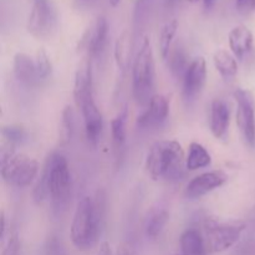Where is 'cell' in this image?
Listing matches in <instances>:
<instances>
[{
	"label": "cell",
	"instance_id": "cell-1",
	"mask_svg": "<svg viewBox=\"0 0 255 255\" xmlns=\"http://www.w3.org/2000/svg\"><path fill=\"white\" fill-rule=\"evenodd\" d=\"M47 196L51 198L52 206L56 209L64 208L71 196L69 163L66 158L57 152H54L46 158L32 191V197L36 203H41Z\"/></svg>",
	"mask_w": 255,
	"mask_h": 255
},
{
	"label": "cell",
	"instance_id": "cell-2",
	"mask_svg": "<svg viewBox=\"0 0 255 255\" xmlns=\"http://www.w3.org/2000/svg\"><path fill=\"white\" fill-rule=\"evenodd\" d=\"M186 154L176 139L153 143L146 158V171L153 181H176L184 174Z\"/></svg>",
	"mask_w": 255,
	"mask_h": 255
},
{
	"label": "cell",
	"instance_id": "cell-3",
	"mask_svg": "<svg viewBox=\"0 0 255 255\" xmlns=\"http://www.w3.org/2000/svg\"><path fill=\"white\" fill-rule=\"evenodd\" d=\"M104 226L100 222L91 197H82L77 202L72 218L70 237L79 251H90L96 246Z\"/></svg>",
	"mask_w": 255,
	"mask_h": 255
},
{
	"label": "cell",
	"instance_id": "cell-4",
	"mask_svg": "<svg viewBox=\"0 0 255 255\" xmlns=\"http://www.w3.org/2000/svg\"><path fill=\"white\" fill-rule=\"evenodd\" d=\"M154 59L151 41L144 36L132 64V94L138 105H148L154 96Z\"/></svg>",
	"mask_w": 255,
	"mask_h": 255
},
{
	"label": "cell",
	"instance_id": "cell-5",
	"mask_svg": "<svg viewBox=\"0 0 255 255\" xmlns=\"http://www.w3.org/2000/svg\"><path fill=\"white\" fill-rule=\"evenodd\" d=\"M15 147L2 143L0 152V174L5 183L16 188L30 186L40 171L39 162L24 153H15Z\"/></svg>",
	"mask_w": 255,
	"mask_h": 255
},
{
	"label": "cell",
	"instance_id": "cell-6",
	"mask_svg": "<svg viewBox=\"0 0 255 255\" xmlns=\"http://www.w3.org/2000/svg\"><path fill=\"white\" fill-rule=\"evenodd\" d=\"M242 221L219 222L208 219L204 224V241L208 253H222L236 246L246 231Z\"/></svg>",
	"mask_w": 255,
	"mask_h": 255
},
{
	"label": "cell",
	"instance_id": "cell-7",
	"mask_svg": "<svg viewBox=\"0 0 255 255\" xmlns=\"http://www.w3.org/2000/svg\"><path fill=\"white\" fill-rule=\"evenodd\" d=\"M26 29L35 39H47L57 29V12L51 0H32Z\"/></svg>",
	"mask_w": 255,
	"mask_h": 255
},
{
	"label": "cell",
	"instance_id": "cell-8",
	"mask_svg": "<svg viewBox=\"0 0 255 255\" xmlns=\"http://www.w3.org/2000/svg\"><path fill=\"white\" fill-rule=\"evenodd\" d=\"M237 101L236 120L239 132L249 148H255V99L248 90L234 91Z\"/></svg>",
	"mask_w": 255,
	"mask_h": 255
},
{
	"label": "cell",
	"instance_id": "cell-9",
	"mask_svg": "<svg viewBox=\"0 0 255 255\" xmlns=\"http://www.w3.org/2000/svg\"><path fill=\"white\" fill-rule=\"evenodd\" d=\"M109 35V22L105 16H97L91 24L87 26L80 39L77 50L84 54V57L94 60L100 56L105 50Z\"/></svg>",
	"mask_w": 255,
	"mask_h": 255
},
{
	"label": "cell",
	"instance_id": "cell-10",
	"mask_svg": "<svg viewBox=\"0 0 255 255\" xmlns=\"http://www.w3.org/2000/svg\"><path fill=\"white\" fill-rule=\"evenodd\" d=\"M228 181V176L223 171H209L194 177L186 187L187 198L197 199L207 196L211 192L216 191L219 187L224 186Z\"/></svg>",
	"mask_w": 255,
	"mask_h": 255
},
{
	"label": "cell",
	"instance_id": "cell-11",
	"mask_svg": "<svg viewBox=\"0 0 255 255\" xmlns=\"http://www.w3.org/2000/svg\"><path fill=\"white\" fill-rule=\"evenodd\" d=\"M183 96L187 101L196 99L203 90L207 81V62L203 57H196L192 60L184 74L183 79Z\"/></svg>",
	"mask_w": 255,
	"mask_h": 255
},
{
	"label": "cell",
	"instance_id": "cell-12",
	"mask_svg": "<svg viewBox=\"0 0 255 255\" xmlns=\"http://www.w3.org/2000/svg\"><path fill=\"white\" fill-rule=\"evenodd\" d=\"M74 100L76 106L81 107L87 101L94 100V82H92V60L84 57L80 62L74 80Z\"/></svg>",
	"mask_w": 255,
	"mask_h": 255
},
{
	"label": "cell",
	"instance_id": "cell-13",
	"mask_svg": "<svg viewBox=\"0 0 255 255\" xmlns=\"http://www.w3.org/2000/svg\"><path fill=\"white\" fill-rule=\"evenodd\" d=\"M169 115V101L164 95H154L147 105L146 111L142 112L137 119L139 128H154L167 121Z\"/></svg>",
	"mask_w": 255,
	"mask_h": 255
},
{
	"label": "cell",
	"instance_id": "cell-14",
	"mask_svg": "<svg viewBox=\"0 0 255 255\" xmlns=\"http://www.w3.org/2000/svg\"><path fill=\"white\" fill-rule=\"evenodd\" d=\"M80 110H81L82 119H84L87 142L91 146H97L102 134V129H104V117H102L101 111L97 107L95 100L87 101L86 104L80 107Z\"/></svg>",
	"mask_w": 255,
	"mask_h": 255
},
{
	"label": "cell",
	"instance_id": "cell-15",
	"mask_svg": "<svg viewBox=\"0 0 255 255\" xmlns=\"http://www.w3.org/2000/svg\"><path fill=\"white\" fill-rule=\"evenodd\" d=\"M229 125H231V109L223 100H213L209 115V127L211 132L217 139H224L228 137Z\"/></svg>",
	"mask_w": 255,
	"mask_h": 255
},
{
	"label": "cell",
	"instance_id": "cell-16",
	"mask_svg": "<svg viewBox=\"0 0 255 255\" xmlns=\"http://www.w3.org/2000/svg\"><path fill=\"white\" fill-rule=\"evenodd\" d=\"M12 71L14 76L20 84L27 87H35L41 85L35 64V57L29 56L25 52H17L14 56L12 62Z\"/></svg>",
	"mask_w": 255,
	"mask_h": 255
},
{
	"label": "cell",
	"instance_id": "cell-17",
	"mask_svg": "<svg viewBox=\"0 0 255 255\" xmlns=\"http://www.w3.org/2000/svg\"><path fill=\"white\" fill-rule=\"evenodd\" d=\"M228 40L232 52L239 60H243L246 55H248L253 49V32L246 25H237L236 27H233L229 32Z\"/></svg>",
	"mask_w": 255,
	"mask_h": 255
},
{
	"label": "cell",
	"instance_id": "cell-18",
	"mask_svg": "<svg viewBox=\"0 0 255 255\" xmlns=\"http://www.w3.org/2000/svg\"><path fill=\"white\" fill-rule=\"evenodd\" d=\"M179 246L183 255H207L204 236L196 228H188L182 233Z\"/></svg>",
	"mask_w": 255,
	"mask_h": 255
},
{
	"label": "cell",
	"instance_id": "cell-19",
	"mask_svg": "<svg viewBox=\"0 0 255 255\" xmlns=\"http://www.w3.org/2000/svg\"><path fill=\"white\" fill-rule=\"evenodd\" d=\"M212 163V157L203 144L192 142L188 147V154L186 157V167L188 171L206 168Z\"/></svg>",
	"mask_w": 255,
	"mask_h": 255
},
{
	"label": "cell",
	"instance_id": "cell-20",
	"mask_svg": "<svg viewBox=\"0 0 255 255\" xmlns=\"http://www.w3.org/2000/svg\"><path fill=\"white\" fill-rule=\"evenodd\" d=\"M128 119V107L125 105L121 111L111 121V138L114 148L117 152L121 151L126 142V125Z\"/></svg>",
	"mask_w": 255,
	"mask_h": 255
},
{
	"label": "cell",
	"instance_id": "cell-21",
	"mask_svg": "<svg viewBox=\"0 0 255 255\" xmlns=\"http://www.w3.org/2000/svg\"><path fill=\"white\" fill-rule=\"evenodd\" d=\"M213 64L217 71L226 80H231L238 74V62L237 57L229 54L226 50H218L213 55Z\"/></svg>",
	"mask_w": 255,
	"mask_h": 255
},
{
	"label": "cell",
	"instance_id": "cell-22",
	"mask_svg": "<svg viewBox=\"0 0 255 255\" xmlns=\"http://www.w3.org/2000/svg\"><path fill=\"white\" fill-rule=\"evenodd\" d=\"M132 52V39L128 31H124L119 36L115 44V60H116L117 67L122 72L126 71L131 62Z\"/></svg>",
	"mask_w": 255,
	"mask_h": 255
},
{
	"label": "cell",
	"instance_id": "cell-23",
	"mask_svg": "<svg viewBox=\"0 0 255 255\" xmlns=\"http://www.w3.org/2000/svg\"><path fill=\"white\" fill-rule=\"evenodd\" d=\"M169 221V213L164 208H157L149 213L148 218L144 226V232L146 236L151 239H156L161 236L164 227L167 226Z\"/></svg>",
	"mask_w": 255,
	"mask_h": 255
},
{
	"label": "cell",
	"instance_id": "cell-24",
	"mask_svg": "<svg viewBox=\"0 0 255 255\" xmlns=\"http://www.w3.org/2000/svg\"><path fill=\"white\" fill-rule=\"evenodd\" d=\"M75 128V114L71 106H65L61 112V121L59 127L60 146H67L71 142Z\"/></svg>",
	"mask_w": 255,
	"mask_h": 255
},
{
	"label": "cell",
	"instance_id": "cell-25",
	"mask_svg": "<svg viewBox=\"0 0 255 255\" xmlns=\"http://www.w3.org/2000/svg\"><path fill=\"white\" fill-rule=\"evenodd\" d=\"M178 30V21L176 19L171 20V21L166 22L162 26L161 32H159V52H161L162 59L167 60L169 52L172 50V42H173L174 36Z\"/></svg>",
	"mask_w": 255,
	"mask_h": 255
},
{
	"label": "cell",
	"instance_id": "cell-26",
	"mask_svg": "<svg viewBox=\"0 0 255 255\" xmlns=\"http://www.w3.org/2000/svg\"><path fill=\"white\" fill-rule=\"evenodd\" d=\"M188 57H187L186 52L181 49V47H174V49L171 50L168 57H167V61H168V66L171 69L172 74L176 77H179V79H183L184 74H186L187 69H188L189 64Z\"/></svg>",
	"mask_w": 255,
	"mask_h": 255
},
{
	"label": "cell",
	"instance_id": "cell-27",
	"mask_svg": "<svg viewBox=\"0 0 255 255\" xmlns=\"http://www.w3.org/2000/svg\"><path fill=\"white\" fill-rule=\"evenodd\" d=\"M1 137L5 143L16 147L26 141L27 133L21 125H6L1 127Z\"/></svg>",
	"mask_w": 255,
	"mask_h": 255
},
{
	"label": "cell",
	"instance_id": "cell-28",
	"mask_svg": "<svg viewBox=\"0 0 255 255\" xmlns=\"http://www.w3.org/2000/svg\"><path fill=\"white\" fill-rule=\"evenodd\" d=\"M35 64H36L37 75H39V79L41 81V84L47 81V79L51 76L52 66L49 55H47V52L44 49L37 50L36 55H35Z\"/></svg>",
	"mask_w": 255,
	"mask_h": 255
},
{
	"label": "cell",
	"instance_id": "cell-29",
	"mask_svg": "<svg viewBox=\"0 0 255 255\" xmlns=\"http://www.w3.org/2000/svg\"><path fill=\"white\" fill-rule=\"evenodd\" d=\"M1 255H21V239L17 231H11L2 248Z\"/></svg>",
	"mask_w": 255,
	"mask_h": 255
},
{
	"label": "cell",
	"instance_id": "cell-30",
	"mask_svg": "<svg viewBox=\"0 0 255 255\" xmlns=\"http://www.w3.org/2000/svg\"><path fill=\"white\" fill-rule=\"evenodd\" d=\"M152 5H153V0H136L133 15L136 24H142L148 17Z\"/></svg>",
	"mask_w": 255,
	"mask_h": 255
},
{
	"label": "cell",
	"instance_id": "cell-31",
	"mask_svg": "<svg viewBox=\"0 0 255 255\" xmlns=\"http://www.w3.org/2000/svg\"><path fill=\"white\" fill-rule=\"evenodd\" d=\"M237 9L242 14H248L255 9L254 0H237Z\"/></svg>",
	"mask_w": 255,
	"mask_h": 255
},
{
	"label": "cell",
	"instance_id": "cell-32",
	"mask_svg": "<svg viewBox=\"0 0 255 255\" xmlns=\"http://www.w3.org/2000/svg\"><path fill=\"white\" fill-rule=\"evenodd\" d=\"M115 255H136V252H134V248L132 247V244L122 243L121 246H119Z\"/></svg>",
	"mask_w": 255,
	"mask_h": 255
},
{
	"label": "cell",
	"instance_id": "cell-33",
	"mask_svg": "<svg viewBox=\"0 0 255 255\" xmlns=\"http://www.w3.org/2000/svg\"><path fill=\"white\" fill-rule=\"evenodd\" d=\"M96 255H115L114 252H112L111 246H110L107 242H102L99 247V251H97Z\"/></svg>",
	"mask_w": 255,
	"mask_h": 255
},
{
	"label": "cell",
	"instance_id": "cell-34",
	"mask_svg": "<svg viewBox=\"0 0 255 255\" xmlns=\"http://www.w3.org/2000/svg\"><path fill=\"white\" fill-rule=\"evenodd\" d=\"M5 232H6V226H5V214L4 211H1L0 213V238L1 241H4V237H5Z\"/></svg>",
	"mask_w": 255,
	"mask_h": 255
},
{
	"label": "cell",
	"instance_id": "cell-35",
	"mask_svg": "<svg viewBox=\"0 0 255 255\" xmlns=\"http://www.w3.org/2000/svg\"><path fill=\"white\" fill-rule=\"evenodd\" d=\"M97 1H99V0H75V2H76L80 7L92 6V5L96 4Z\"/></svg>",
	"mask_w": 255,
	"mask_h": 255
},
{
	"label": "cell",
	"instance_id": "cell-36",
	"mask_svg": "<svg viewBox=\"0 0 255 255\" xmlns=\"http://www.w3.org/2000/svg\"><path fill=\"white\" fill-rule=\"evenodd\" d=\"M217 0H203V5H204V9L207 10H211L212 7L216 5Z\"/></svg>",
	"mask_w": 255,
	"mask_h": 255
},
{
	"label": "cell",
	"instance_id": "cell-37",
	"mask_svg": "<svg viewBox=\"0 0 255 255\" xmlns=\"http://www.w3.org/2000/svg\"><path fill=\"white\" fill-rule=\"evenodd\" d=\"M121 1H122V0H109L110 5H111L112 7H116V6H119V5L121 4Z\"/></svg>",
	"mask_w": 255,
	"mask_h": 255
},
{
	"label": "cell",
	"instance_id": "cell-38",
	"mask_svg": "<svg viewBox=\"0 0 255 255\" xmlns=\"http://www.w3.org/2000/svg\"><path fill=\"white\" fill-rule=\"evenodd\" d=\"M166 1H167V5H168V6L173 7V6H176L177 4H178L179 0H166Z\"/></svg>",
	"mask_w": 255,
	"mask_h": 255
},
{
	"label": "cell",
	"instance_id": "cell-39",
	"mask_svg": "<svg viewBox=\"0 0 255 255\" xmlns=\"http://www.w3.org/2000/svg\"><path fill=\"white\" fill-rule=\"evenodd\" d=\"M188 1L189 2H197V1H198V0H188Z\"/></svg>",
	"mask_w": 255,
	"mask_h": 255
},
{
	"label": "cell",
	"instance_id": "cell-40",
	"mask_svg": "<svg viewBox=\"0 0 255 255\" xmlns=\"http://www.w3.org/2000/svg\"><path fill=\"white\" fill-rule=\"evenodd\" d=\"M254 5H255V0H254Z\"/></svg>",
	"mask_w": 255,
	"mask_h": 255
},
{
	"label": "cell",
	"instance_id": "cell-41",
	"mask_svg": "<svg viewBox=\"0 0 255 255\" xmlns=\"http://www.w3.org/2000/svg\"><path fill=\"white\" fill-rule=\"evenodd\" d=\"M178 255H183V254H178Z\"/></svg>",
	"mask_w": 255,
	"mask_h": 255
}]
</instances>
